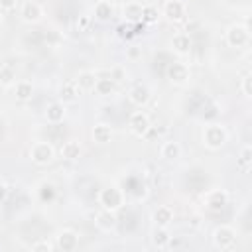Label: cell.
I'll use <instances>...</instances> for the list:
<instances>
[{"mask_svg":"<svg viewBox=\"0 0 252 252\" xmlns=\"http://www.w3.org/2000/svg\"><path fill=\"white\" fill-rule=\"evenodd\" d=\"M16 79V71L10 65H2L0 67V83L2 85H12Z\"/></svg>","mask_w":252,"mask_h":252,"instance_id":"obj_28","label":"cell"},{"mask_svg":"<svg viewBox=\"0 0 252 252\" xmlns=\"http://www.w3.org/2000/svg\"><path fill=\"white\" fill-rule=\"evenodd\" d=\"M248 37H250V33H248V30H246V26H240V24L230 26L228 32H226V41H228L232 47H242V45H246V43H248Z\"/></svg>","mask_w":252,"mask_h":252,"instance_id":"obj_6","label":"cell"},{"mask_svg":"<svg viewBox=\"0 0 252 252\" xmlns=\"http://www.w3.org/2000/svg\"><path fill=\"white\" fill-rule=\"evenodd\" d=\"M32 159L37 163V165H47L53 158H55V150H53V146L51 144H47V142H35L33 146H32Z\"/></svg>","mask_w":252,"mask_h":252,"instance_id":"obj_4","label":"cell"},{"mask_svg":"<svg viewBox=\"0 0 252 252\" xmlns=\"http://www.w3.org/2000/svg\"><path fill=\"white\" fill-rule=\"evenodd\" d=\"M79 94H81V91H79V87H77L75 81H67V83H63L61 89H59V100H61L63 104H73V102H77V100H79Z\"/></svg>","mask_w":252,"mask_h":252,"instance_id":"obj_8","label":"cell"},{"mask_svg":"<svg viewBox=\"0 0 252 252\" xmlns=\"http://www.w3.org/2000/svg\"><path fill=\"white\" fill-rule=\"evenodd\" d=\"M169 238H171V236L167 234L165 226H158V228H154V232H152V242H154L156 248H167Z\"/></svg>","mask_w":252,"mask_h":252,"instance_id":"obj_22","label":"cell"},{"mask_svg":"<svg viewBox=\"0 0 252 252\" xmlns=\"http://www.w3.org/2000/svg\"><path fill=\"white\" fill-rule=\"evenodd\" d=\"M16 2L18 0H0V10H12L16 8Z\"/></svg>","mask_w":252,"mask_h":252,"instance_id":"obj_34","label":"cell"},{"mask_svg":"<svg viewBox=\"0 0 252 252\" xmlns=\"http://www.w3.org/2000/svg\"><path fill=\"white\" fill-rule=\"evenodd\" d=\"M96 226L100 228V230H112L114 226H116V217H114V213L112 211H106V209H102L98 215H96Z\"/></svg>","mask_w":252,"mask_h":252,"instance_id":"obj_14","label":"cell"},{"mask_svg":"<svg viewBox=\"0 0 252 252\" xmlns=\"http://www.w3.org/2000/svg\"><path fill=\"white\" fill-rule=\"evenodd\" d=\"M171 45L177 53H187L191 49V37L189 33H175L171 39Z\"/></svg>","mask_w":252,"mask_h":252,"instance_id":"obj_19","label":"cell"},{"mask_svg":"<svg viewBox=\"0 0 252 252\" xmlns=\"http://www.w3.org/2000/svg\"><path fill=\"white\" fill-rule=\"evenodd\" d=\"M213 242H215V246L220 248V250H230V248L234 246V242H236V232H234V228H230V226H226V224L215 228V232H213Z\"/></svg>","mask_w":252,"mask_h":252,"instance_id":"obj_3","label":"cell"},{"mask_svg":"<svg viewBox=\"0 0 252 252\" xmlns=\"http://www.w3.org/2000/svg\"><path fill=\"white\" fill-rule=\"evenodd\" d=\"M41 18V6L37 2H26L22 6V20L24 22H37Z\"/></svg>","mask_w":252,"mask_h":252,"instance_id":"obj_13","label":"cell"},{"mask_svg":"<svg viewBox=\"0 0 252 252\" xmlns=\"http://www.w3.org/2000/svg\"><path fill=\"white\" fill-rule=\"evenodd\" d=\"M167 77L173 85H183L189 79V69L183 63H171L167 69Z\"/></svg>","mask_w":252,"mask_h":252,"instance_id":"obj_9","label":"cell"},{"mask_svg":"<svg viewBox=\"0 0 252 252\" xmlns=\"http://www.w3.org/2000/svg\"><path fill=\"white\" fill-rule=\"evenodd\" d=\"M94 91L96 94H112L114 93V81L110 77H104V79H98L96 77V83H94Z\"/></svg>","mask_w":252,"mask_h":252,"instance_id":"obj_24","label":"cell"},{"mask_svg":"<svg viewBox=\"0 0 252 252\" xmlns=\"http://www.w3.org/2000/svg\"><path fill=\"white\" fill-rule=\"evenodd\" d=\"M142 22H146V24L158 22V10L154 6H144V10H142Z\"/></svg>","mask_w":252,"mask_h":252,"instance_id":"obj_29","label":"cell"},{"mask_svg":"<svg viewBox=\"0 0 252 252\" xmlns=\"http://www.w3.org/2000/svg\"><path fill=\"white\" fill-rule=\"evenodd\" d=\"M6 195H8V187H6L4 183H0V201H4Z\"/></svg>","mask_w":252,"mask_h":252,"instance_id":"obj_35","label":"cell"},{"mask_svg":"<svg viewBox=\"0 0 252 252\" xmlns=\"http://www.w3.org/2000/svg\"><path fill=\"white\" fill-rule=\"evenodd\" d=\"M0 24H2V14H0Z\"/></svg>","mask_w":252,"mask_h":252,"instance_id":"obj_37","label":"cell"},{"mask_svg":"<svg viewBox=\"0 0 252 252\" xmlns=\"http://www.w3.org/2000/svg\"><path fill=\"white\" fill-rule=\"evenodd\" d=\"M89 26H91V16H89V14H81V16L75 20V28H77L79 32H85Z\"/></svg>","mask_w":252,"mask_h":252,"instance_id":"obj_30","label":"cell"},{"mask_svg":"<svg viewBox=\"0 0 252 252\" xmlns=\"http://www.w3.org/2000/svg\"><path fill=\"white\" fill-rule=\"evenodd\" d=\"M203 142L207 148L211 150H219L224 146L226 142V130L219 124H209L205 130H203Z\"/></svg>","mask_w":252,"mask_h":252,"instance_id":"obj_1","label":"cell"},{"mask_svg":"<svg viewBox=\"0 0 252 252\" xmlns=\"http://www.w3.org/2000/svg\"><path fill=\"white\" fill-rule=\"evenodd\" d=\"M179 154H181V146L177 142H165L161 146V158L165 159H175L179 158Z\"/></svg>","mask_w":252,"mask_h":252,"instance_id":"obj_26","label":"cell"},{"mask_svg":"<svg viewBox=\"0 0 252 252\" xmlns=\"http://www.w3.org/2000/svg\"><path fill=\"white\" fill-rule=\"evenodd\" d=\"M128 98H130V102H134L136 106H144V104L150 100V91H148V87H144V85H136V87L130 89Z\"/></svg>","mask_w":252,"mask_h":252,"instance_id":"obj_12","label":"cell"},{"mask_svg":"<svg viewBox=\"0 0 252 252\" xmlns=\"http://www.w3.org/2000/svg\"><path fill=\"white\" fill-rule=\"evenodd\" d=\"M79 87V91H93L94 89V83H96V75L93 71H83L79 73L75 79H73Z\"/></svg>","mask_w":252,"mask_h":252,"instance_id":"obj_15","label":"cell"},{"mask_svg":"<svg viewBox=\"0 0 252 252\" xmlns=\"http://www.w3.org/2000/svg\"><path fill=\"white\" fill-rule=\"evenodd\" d=\"M94 16L100 20V22H106L112 18V4L108 0H98L94 4Z\"/></svg>","mask_w":252,"mask_h":252,"instance_id":"obj_20","label":"cell"},{"mask_svg":"<svg viewBox=\"0 0 252 252\" xmlns=\"http://www.w3.org/2000/svg\"><path fill=\"white\" fill-rule=\"evenodd\" d=\"M242 93H244L246 96L252 94V77H250V73H246V75L242 77Z\"/></svg>","mask_w":252,"mask_h":252,"instance_id":"obj_32","label":"cell"},{"mask_svg":"<svg viewBox=\"0 0 252 252\" xmlns=\"http://www.w3.org/2000/svg\"><path fill=\"white\" fill-rule=\"evenodd\" d=\"M142 10H144V6L140 2H128V4H124L122 14H124L126 20L138 22V20H142Z\"/></svg>","mask_w":252,"mask_h":252,"instance_id":"obj_18","label":"cell"},{"mask_svg":"<svg viewBox=\"0 0 252 252\" xmlns=\"http://www.w3.org/2000/svg\"><path fill=\"white\" fill-rule=\"evenodd\" d=\"M61 156L65 158V159H79V156H81V146L77 144V142H65L63 146H61Z\"/></svg>","mask_w":252,"mask_h":252,"instance_id":"obj_23","label":"cell"},{"mask_svg":"<svg viewBox=\"0 0 252 252\" xmlns=\"http://www.w3.org/2000/svg\"><path fill=\"white\" fill-rule=\"evenodd\" d=\"M128 126H130V132H132L134 136H140V138H142V136H146L148 130L152 128V124H150V116H148L146 112L138 110V112H134V114L130 116Z\"/></svg>","mask_w":252,"mask_h":252,"instance_id":"obj_5","label":"cell"},{"mask_svg":"<svg viewBox=\"0 0 252 252\" xmlns=\"http://www.w3.org/2000/svg\"><path fill=\"white\" fill-rule=\"evenodd\" d=\"M14 91H16V98L28 100V98H32V94H33V85L28 83V81H18Z\"/></svg>","mask_w":252,"mask_h":252,"instance_id":"obj_25","label":"cell"},{"mask_svg":"<svg viewBox=\"0 0 252 252\" xmlns=\"http://www.w3.org/2000/svg\"><path fill=\"white\" fill-rule=\"evenodd\" d=\"M93 138H94V142H98V144L110 142V138H112L110 126H108V124H96V126L93 128Z\"/></svg>","mask_w":252,"mask_h":252,"instance_id":"obj_21","label":"cell"},{"mask_svg":"<svg viewBox=\"0 0 252 252\" xmlns=\"http://www.w3.org/2000/svg\"><path fill=\"white\" fill-rule=\"evenodd\" d=\"M108 77H110L114 83H120V81H124V79H126V71H124L122 67H114V69H110Z\"/></svg>","mask_w":252,"mask_h":252,"instance_id":"obj_31","label":"cell"},{"mask_svg":"<svg viewBox=\"0 0 252 252\" xmlns=\"http://www.w3.org/2000/svg\"><path fill=\"white\" fill-rule=\"evenodd\" d=\"M79 246V236L73 230H63L57 236V248H61L63 252H71Z\"/></svg>","mask_w":252,"mask_h":252,"instance_id":"obj_10","label":"cell"},{"mask_svg":"<svg viewBox=\"0 0 252 252\" xmlns=\"http://www.w3.org/2000/svg\"><path fill=\"white\" fill-rule=\"evenodd\" d=\"M122 201H124V195H122V191L118 189V187H106V189H102L100 193H98V203L102 205V209H106V211H116V209H120L122 207Z\"/></svg>","mask_w":252,"mask_h":252,"instance_id":"obj_2","label":"cell"},{"mask_svg":"<svg viewBox=\"0 0 252 252\" xmlns=\"http://www.w3.org/2000/svg\"><path fill=\"white\" fill-rule=\"evenodd\" d=\"M45 118H47V122H51V124L61 122V120L65 118V106H63V102H51V104L47 106V110H45Z\"/></svg>","mask_w":252,"mask_h":252,"instance_id":"obj_16","label":"cell"},{"mask_svg":"<svg viewBox=\"0 0 252 252\" xmlns=\"http://www.w3.org/2000/svg\"><path fill=\"white\" fill-rule=\"evenodd\" d=\"M171 220H173V211L169 207L161 205V207H158L154 211V222H156V226H167Z\"/></svg>","mask_w":252,"mask_h":252,"instance_id":"obj_17","label":"cell"},{"mask_svg":"<svg viewBox=\"0 0 252 252\" xmlns=\"http://www.w3.org/2000/svg\"><path fill=\"white\" fill-rule=\"evenodd\" d=\"M226 201H228V195L224 191H220V189H215V191H211L207 195V201L205 203H207V207L211 211H220L226 205Z\"/></svg>","mask_w":252,"mask_h":252,"instance_id":"obj_11","label":"cell"},{"mask_svg":"<svg viewBox=\"0 0 252 252\" xmlns=\"http://www.w3.org/2000/svg\"><path fill=\"white\" fill-rule=\"evenodd\" d=\"M32 250H35V252H39V250H53V244H49V242H45V240H41V242H35V244H32Z\"/></svg>","mask_w":252,"mask_h":252,"instance_id":"obj_33","label":"cell"},{"mask_svg":"<svg viewBox=\"0 0 252 252\" xmlns=\"http://www.w3.org/2000/svg\"><path fill=\"white\" fill-rule=\"evenodd\" d=\"M163 14L169 22H183L185 20V6L179 0H167L163 6Z\"/></svg>","mask_w":252,"mask_h":252,"instance_id":"obj_7","label":"cell"},{"mask_svg":"<svg viewBox=\"0 0 252 252\" xmlns=\"http://www.w3.org/2000/svg\"><path fill=\"white\" fill-rule=\"evenodd\" d=\"M238 163L244 167V171H248V169H250V163H252V146H250V144L242 146L240 156H238Z\"/></svg>","mask_w":252,"mask_h":252,"instance_id":"obj_27","label":"cell"},{"mask_svg":"<svg viewBox=\"0 0 252 252\" xmlns=\"http://www.w3.org/2000/svg\"><path fill=\"white\" fill-rule=\"evenodd\" d=\"M0 203H2V201H0ZM0 215H2V205H0Z\"/></svg>","mask_w":252,"mask_h":252,"instance_id":"obj_36","label":"cell"}]
</instances>
